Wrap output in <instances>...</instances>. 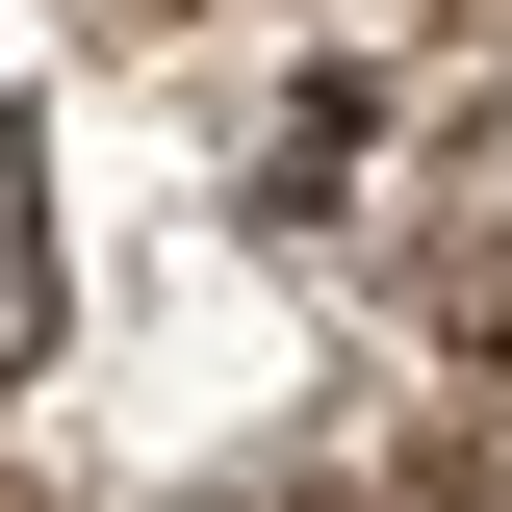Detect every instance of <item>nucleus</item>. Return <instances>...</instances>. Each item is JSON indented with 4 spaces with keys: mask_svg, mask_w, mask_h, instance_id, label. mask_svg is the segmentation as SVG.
<instances>
[{
    "mask_svg": "<svg viewBox=\"0 0 512 512\" xmlns=\"http://www.w3.org/2000/svg\"><path fill=\"white\" fill-rule=\"evenodd\" d=\"M410 282H436V333H461V359H512V128H461V154H436Z\"/></svg>",
    "mask_w": 512,
    "mask_h": 512,
    "instance_id": "nucleus-1",
    "label": "nucleus"
},
{
    "mask_svg": "<svg viewBox=\"0 0 512 512\" xmlns=\"http://www.w3.org/2000/svg\"><path fill=\"white\" fill-rule=\"evenodd\" d=\"M0 512H26V487H0Z\"/></svg>",
    "mask_w": 512,
    "mask_h": 512,
    "instance_id": "nucleus-4",
    "label": "nucleus"
},
{
    "mask_svg": "<svg viewBox=\"0 0 512 512\" xmlns=\"http://www.w3.org/2000/svg\"><path fill=\"white\" fill-rule=\"evenodd\" d=\"M52 308H77V256H52V154H26V103H0V384L52 359Z\"/></svg>",
    "mask_w": 512,
    "mask_h": 512,
    "instance_id": "nucleus-2",
    "label": "nucleus"
},
{
    "mask_svg": "<svg viewBox=\"0 0 512 512\" xmlns=\"http://www.w3.org/2000/svg\"><path fill=\"white\" fill-rule=\"evenodd\" d=\"M77 26H180V0H77Z\"/></svg>",
    "mask_w": 512,
    "mask_h": 512,
    "instance_id": "nucleus-3",
    "label": "nucleus"
}]
</instances>
